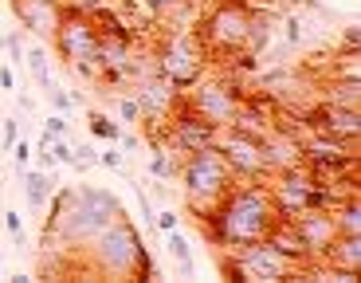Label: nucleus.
Listing matches in <instances>:
<instances>
[{"mask_svg":"<svg viewBox=\"0 0 361 283\" xmlns=\"http://www.w3.org/2000/svg\"><path fill=\"white\" fill-rule=\"evenodd\" d=\"M240 102H244V95H240V87L228 79H197L185 91V107L192 110V114H200L204 122H212L216 130L224 126H235V114H240Z\"/></svg>","mask_w":361,"mask_h":283,"instance_id":"1a4fd4ad","label":"nucleus"},{"mask_svg":"<svg viewBox=\"0 0 361 283\" xmlns=\"http://www.w3.org/2000/svg\"><path fill=\"white\" fill-rule=\"evenodd\" d=\"M137 4H142L149 16H169V12H177L185 0H137Z\"/></svg>","mask_w":361,"mask_h":283,"instance_id":"c85d7f7f","label":"nucleus"},{"mask_svg":"<svg viewBox=\"0 0 361 283\" xmlns=\"http://www.w3.org/2000/svg\"><path fill=\"white\" fill-rule=\"evenodd\" d=\"M361 47V32H357V24H350L342 32V40H338V52H357Z\"/></svg>","mask_w":361,"mask_h":283,"instance_id":"473e14b6","label":"nucleus"},{"mask_svg":"<svg viewBox=\"0 0 361 283\" xmlns=\"http://www.w3.org/2000/svg\"><path fill=\"white\" fill-rule=\"evenodd\" d=\"M4 52H8L12 67H24V32H8L4 36Z\"/></svg>","mask_w":361,"mask_h":283,"instance_id":"bb28decb","label":"nucleus"},{"mask_svg":"<svg viewBox=\"0 0 361 283\" xmlns=\"http://www.w3.org/2000/svg\"><path fill=\"white\" fill-rule=\"evenodd\" d=\"M216 150L228 162V169L235 174V181H267L271 177V165H267V154H263L259 134H247L240 126H224L216 134Z\"/></svg>","mask_w":361,"mask_h":283,"instance_id":"9d476101","label":"nucleus"},{"mask_svg":"<svg viewBox=\"0 0 361 283\" xmlns=\"http://www.w3.org/2000/svg\"><path fill=\"white\" fill-rule=\"evenodd\" d=\"M0 47H4V32H0Z\"/></svg>","mask_w":361,"mask_h":283,"instance_id":"4c0bfd02","label":"nucleus"},{"mask_svg":"<svg viewBox=\"0 0 361 283\" xmlns=\"http://www.w3.org/2000/svg\"><path fill=\"white\" fill-rule=\"evenodd\" d=\"M24 64H27V71H32V79H36L39 91H47V87H51V64H47V47H44V44L24 47Z\"/></svg>","mask_w":361,"mask_h":283,"instance_id":"6ab92c4d","label":"nucleus"},{"mask_svg":"<svg viewBox=\"0 0 361 283\" xmlns=\"http://www.w3.org/2000/svg\"><path fill=\"white\" fill-rule=\"evenodd\" d=\"M275 220H279V212H275V201L267 193V181H235L224 201L212 209V217L200 220V229H204L208 244H216L220 252H232V248L267 240Z\"/></svg>","mask_w":361,"mask_h":283,"instance_id":"f03ea898","label":"nucleus"},{"mask_svg":"<svg viewBox=\"0 0 361 283\" xmlns=\"http://www.w3.org/2000/svg\"><path fill=\"white\" fill-rule=\"evenodd\" d=\"M20 110H27V114H32V110H36V99H27V95H20Z\"/></svg>","mask_w":361,"mask_h":283,"instance_id":"c9c22d12","label":"nucleus"},{"mask_svg":"<svg viewBox=\"0 0 361 283\" xmlns=\"http://www.w3.org/2000/svg\"><path fill=\"white\" fill-rule=\"evenodd\" d=\"M310 122H314L318 134H330L338 142H345L350 150H357V138H361V110H345V107H322L310 110Z\"/></svg>","mask_w":361,"mask_h":283,"instance_id":"f8f14e48","label":"nucleus"},{"mask_svg":"<svg viewBox=\"0 0 361 283\" xmlns=\"http://www.w3.org/2000/svg\"><path fill=\"white\" fill-rule=\"evenodd\" d=\"M287 4H295V8H302V4H307V0H287Z\"/></svg>","mask_w":361,"mask_h":283,"instance_id":"e433bc0d","label":"nucleus"},{"mask_svg":"<svg viewBox=\"0 0 361 283\" xmlns=\"http://www.w3.org/2000/svg\"><path fill=\"white\" fill-rule=\"evenodd\" d=\"M279 24H283V40H287L290 47H298L302 40H307V32H302V20H298V16H283V12H279Z\"/></svg>","mask_w":361,"mask_h":283,"instance_id":"a878e982","label":"nucleus"},{"mask_svg":"<svg viewBox=\"0 0 361 283\" xmlns=\"http://www.w3.org/2000/svg\"><path fill=\"white\" fill-rule=\"evenodd\" d=\"M322 102H330V107H345V110H361V79L330 75L326 87H322Z\"/></svg>","mask_w":361,"mask_h":283,"instance_id":"dca6fc26","label":"nucleus"},{"mask_svg":"<svg viewBox=\"0 0 361 283\" xmlns=\"http://www.w3.org/2000/svg\"><path fill=\"white\" fill-rule=\"evenodd\" d=\"M90 165H99V150L94 146H71V169H79V174H87Z\"/></svg>","mask_w":361,"mask_h":283,"instance_id":"393cba45","label":"nucleus"},{"mask_svg":"<svg viewBox=\"0 0 361 283\" xmlns=\"http://www.w3.org/2000/svg\"><path fill=\"white\" fill-rule=\"evenodd\" d=\"M16 138H20V122L16 119H4V126H0V150L8 154V150L16 146Z\"/></svg>","mask_w":361,"mask_h":283,"instance_id":"2f4dec72","label":"nucleus"},{"mask_svg":"<svg viewBox=\"0 0 361 283\" xmlns=\"http://www.w3.org/2000/svg\"><path fill=\"white\" fill-rule=\"evenodd\" d=\"M12 12H16L24 36H36L39 44H51L59 16H63V0H12Z\"/></svg>","mask_w":361,"mask_h":283,"instance_id":"9b49d317","label":"nucleus"},{"mask_svg":"<svg viewBox=\"0 0 361 283\" xmlns=\"http://www.w3.org/2000/svg\"><path fill=\"white\" fill-rule=\"evenodd\" d=\"M51 138H67V114H59V110H51L44 119V134H39V146H47Z\"/></svg>","mask_w":361,"mask_h":283,"instance_id":"b1692460","label":"nucleus"},{"mask_svg":"<svg viewBox=\"0 0 361 283\" xmlns=\"http://www.w3.org/2000/svg\"><path fill=\"white\" fill-rule=\"evenodd\" d=\"M99 165H106V169H126V154H122V150H118V142H110V150L106 154H99Z\"/></svg>","mask_w":361,"mask_h":283,"instance_id":"7c9ffc66","label":"nucleus"},{"mask_svg":"<svg viewBox=\"0 0 361 283\" xmlns=\"http://www.w3.org/2000/svg\"><path fill=\"white\" fill-rule=\"evenodd\" d=\"M330 217H334L338 236H361V197L357 193H345L342 201L330 209Z\"/></svg>","mask_w":361,"mask_h":283,"instance_id":"f3484780","label":"nucleus"},{"mask_svg":"<svg viewBox=\"0 0 361 283\" xmlns=\"http://www.w3.org/2000/svg\"><path fill=\"white\" fill-rule=\"evenodd\" d=\"M0 91H16V71L12 67H0Z\"/></svg>","mask_w":361,"mask_h":283,"instance_id":"f704fd0d","label":"nucleus"},{"mask_svg":"<svg viewBox=\"0 0 361 283\" xmlns=\"http://www.w3.org/2000/svg\"><path fill=\"white\" fill-rule=\"evenodd\" d=\"M154 220H157V229L161 232H173V229H180V217L173 209H165V212H154Z\"/></svg>","mask_w":361,"mask_h":283,"instance_id":"72a5a7b5","label":"nucleus"},{"mask_svg":"<svg viewBox=\"0 0 361 283\" xmlns=\"http://www.w3.org/2000/svg\"><path fill=\"white\" fill-rule=\"evenodd\" d=\"M47 157H51L55 165H71V142H67V138H51V142H47Z\"/></svg>","mask_w":361,"mask_h":283,"instance_id":"cd10ccee","label":"nucleus"},{"mask_svg":"<svg viewBox=\"0 0 361 283\" xmlns=\"http://www.w3.org/2000/svg\"><path fill=\"white\" fill-rule=\"evenodd\" d=\"M51 217L44 229V244H63L67 256H79L90 240L99 236L106 224H114L118 217H126L122 201L110 189L99 185H75V189H55L51 193Z\"/></svg>","mask_w":361,"mask_h":283,"instance_id":"f257e3e1","label":"nucleus"},{"mask_svg":"<svg viewBox=\"0 0 361 283\" xmlns=\"http://www.w3.org/2000/svg\"><path fill=\"white\" fill-rule=\"evenodd\" d=\"M252 24H255V4H228V0H216V4L200 16L197 40L204 44L208 59H212V55H216V59H244L247 44H252Z\"/></svg>","mask_w":361,"mask_h":283,"instance_id":"39448f33","label":"nucleus"},{"mask_svg":"<svg viewBox=\"0 0 361 283\" xmlns=\"http://www.w3.org/2000/svg\"><path fill=\"white\" fill-rule=\"evenodd\" d=\"M114 110H118V119H122V126H142V107H137V99L130 91H122L114 99Z\"/></svg>","mask_w":361,"mask_h":283,"instance_id":"412c9836","label":"nucleus"},{"mask_svg":"<svg viewBox=\"0 0 361 283\" xmlns=\"http://www.w3.org/2000/svg\"><path fill=\"white\" fill-rule=\"evenodd\" d=\"M44 99H47V107L59 110V114H71V110H75V95L63 91V87H55V83L44 91Z\"/></svg>","mask_w":361,"mask_h":283,"instance_id":"5701e85b","label":"nucleus"},{"mask_svg":"<svg viewBox=\"0 0 361 283\" xmlns=\"http://www.w3.org/2000/svg\"><path fill=\"white\" fill-rule=\"evenodd\" d=\"M307 260H295L290 252H283L271 240H255V244L232 248L220 260V272L228 279H247V283H287V279H302Z\"/></svg>","mask_w":361,"mask_h":283,"instance_id":"423d86ee","label":"nucleus"},{"mask_svg":"<svg viewBox=\"0 0 361 283\" xmlns=\"http://www.w3.org/2000/svg\"><path fill=\"white\" fill-rule=\"evenodd\" d=\"M87 130L94 138H102V142H118V134H122V122H114L110 114H102V110H90L87 114Z\"/></svg>","mask_w":361,"mask_h":283,"instance_id":"aec40b11","label":"nucleus"},{"mask_svg":"<svg viewBox=\"0 0 361 283\" xmlns=\"http://www.w3.org/2000/svg\"><path fill=\"white\" fill-rule=\"evenodd\" d=\"M290 220H295L298 232H302V244H307L310 260H322V252L330 248V240L338 236L330 209H307V212H298V217H290Z\"/></svg>","mask_w":361,"mask_h":283,"instance_id":"ddd939ff","label":"nucleus"},{"mask_svg":"<svg viewBox=\"0 0 361 283\" xmlns=\"http://www.w3.org/2000/svg\"><path fill=\"white\" fill-rule=\"evenodd\" d=\"M208 64L212 59H208L204 44L197 40V32H169L161 40V47L154 52V71L180 95L189 91L197 79H204Z\"/></svg>","mask_w":361,"mask_h":283,"instance_id":"6e6552de","label":"nucleus"},{"mask_svg":"<svg viewBox=\"0 0 361 283\" xmlns=\"http://www.w3.org/2000/svg\"><path fill=\"white\" fill-rule=\"evenodd\" d=\"M0 229L12 236V244L16 248H27V236H24V220H20V212L16 209H4L0 212Z\"/></svg>","mask_w":361,"mask_h":283,"instance_id":"4be33fe9","label":"nucleus"},{"mask_svg":"<svg viewBox=\"0 0 361 283\" xmlns=\"http://www.w3.org/2000/svg\"><path fill=\"white\" fill-rule=\"evenodd\" d=\"M55 52L71 67L79 79L102 83V67H99V28L87 12L71 8L63 0V16H59V28H55Z\"/></svg>","mask_w":361,"mask_h":283,"instance_id":"0eeeda50","label":"nucleus"},{"mask_svg":"<svg viewBox=\"0 0 361 283\" xmlns=\"http://www.w3.org/2000/svg\"><path fill=\"white\" fill-rule=\"evenodd\" d=\"M79 260H82V272L99 275V279H161L142 244V232L134 229L130 217H118L114 224H106L79 252Z\"/></svg>","mask_w":361,"mask_h":283,"instance_id":"7ed1b4c3","label":"nucleus"},{"mask_svg":"<svg viewBox=\"0 0 361 283\" xmlns=\"http://www.w3.org/2000/svg\"><path fill=\"white\" fill-rule=\"evenodd\" d=\"M8 154H12V162H16V174H20L24 165H32V142H27V138H16V146H12Z\"/></svg>","mask_w":361,"mask_h":283,"instance_id":"c756f323","label":"nucleus"},{"mask_svg":"<svg viewBox=\"0 0 361 283\" xmlns=\"http://www.w3.org/2000/svg\"><path fill=\"white\" fill-rule=\"evenodd\" d=\"M165 248H169V260L177 264L180 279H192V275H197V264H192V248H189V240H185V232L180 229L165 232Z\"/></svg>","mask_w":361,"mask_h":283,"instance_id":"a211bd4d","label":"nucleus"},{"mask_svg":"<svg viewBox=\"0 0 361 283\" xmlns=\"http://www.w3.org/2000/svg\"><path fill=\"white\" fill-rule=\"evenodd\" d=\"M322 264L342 275V283H353L361 275V236H334L322 252Z\"/></svg>","mask_w":361,"mask_h":283,"instance_id":"4468645a","label":"nucleus"},{"mask_svg":"<svg viewBox=\"0 0 361 283\" xmlns=\"http://www.w3.org/2000/svg\"><path fill=\"white\" fill-rule=\"evenodd\" d=\"M20 189H24V201L32 212H44L51 205V193L59 189V177L55 169H39V165H24L20 169Z\"/></svg>","mask_w":361,"mask_h":283,"instance_id":"2eb2a0df","label":"nucleus"},{"mask_svg":"<svg viewBox=\"0 0 361 283\" xmlns=\"http://www.w3.org/2000/svg\"><path fill=\"white\" fill-rule=\"evenodd\" d=\"M177 181H180L185 212L204 220V217H212V209L228 197V189L235 185V174L228 169V162L220 157L216 146H204V150H192V154L180 157Z\"/></svg>","mask_w":361,"mask_h":283,"instance_id":"20e7f679","label":"nucleus"}]
</instances>
